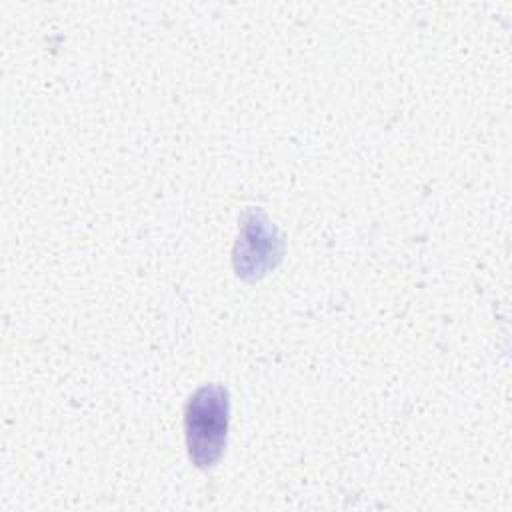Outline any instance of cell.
Masks as SVG:
<instances>
[{
	"instance_id": "6da1fadb",
	"label": "cell",
	"mask_w": 512,
	"mask_h": 512,
	"mask_svg": "<svg viewBox=\"0 0 512 512\" xmlns=\"http://www.w3.org/2000/svg\"><path fill=\"white\" fill-rule=\"evenodd\" d=\"M230 400L220 384H206L190 396L184 414L188 456L198 468H212L222 456L228 432Z\"/></svg>"
}]
</instances>
